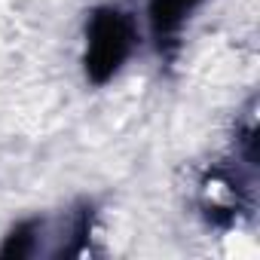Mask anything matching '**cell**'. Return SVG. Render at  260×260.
I'll return each instance as SVG.
<instances>
[{"instance_id":"obj_2","label":"cell","mask_w":260,"mask_h":260,"mask_svg":"<svg viewBox=\"0 0 260 260\" xmlns=\"http://www.w3.org/2000/svg\"><path fill=\"white\" fill-rule=\"evenodd\" d=\"M199 4L202 0H150V28H153L159 49H166L169 43L178 40L181 28L187 25L190 13Z\"/></svg>"},{"instance_id":"obj_1","label":"cell","mask_w":260,"mask_h":260,"mask_svg":"<svg viewBox=\"0 0 260 260\" xmlns=\"http://www.w3.org/2000/svg\"><path fill=\"white\" fill-rule=\"evenodd\" d=\"M135 46V25L122 10L104 7L86 28V74L92 83H107Z\"/></svg>"}]
</instances>
